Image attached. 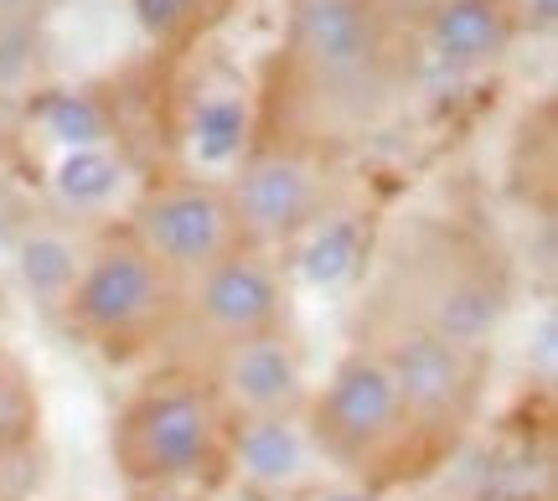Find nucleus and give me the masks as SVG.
I'll use <instances>...</instances> for the list:
<instances>
[{
    "label": "nucleus",
    "mask_w": 558,
    "mask_h": 501,
    "mask_svg": "<svg viewBox=\"0 0 558 501\" xmlns=\"http://www.w3.org/2000/svg\"><path fill=\"white\" fill-rule=\"evenodd\" d=\"M295 429L331 476L367 497L429 481L445 465L393 378L383 372V362L357 341L341 352L326 378L311 382Z\"/></svg>",
    "instance_id": "nucleus-4"
},
{
    "label": "nucleus",
    "mask_w": 558,
    "mask_h": 501,
    "mask_svg": "<svg viewBox=\"0 0 558 501\" xmlns=\"http://www.w3.org/2000/svg\"><path fill=\"white\" fill-rule=\"evenodd\" d=\"M222 181L239 212L243 243L275 259L320 233L326 222H337V212L347 207V161L290 150V145L248 140L239 166Z\"/></svg>",
    "instance_id": "nucleus-8"
},
{
    "label": "nucleus",
    "mask_w": 558,
    "mask_h": 501,
    "mask_svg": "<svg viewBox=\"0 0 558 501\" xmlns=\"http://www.w3.org/2000/svg\"><path fill=\"white\" fill-rule=\"evenodd\" d=\"M352 341L383 362V372L403 393L409 414L439 450V461H456L460 444L476 435L481 414H486L497 352H481V346L450 341L429 326L399 321V316H378V310H357Z\"/></svg>",
    "instance_id": "nucleus-6"
},
{
    "label": "nucleus",
    "mask_w": 558,
    "mask_h": 501,
    "mask_svg": "<svg viewBox=\"0 0 558 501\" xmlns=\"http://www.w3.org/2000/svg\"><path fill=\"white\" fill-rule=\"evenodd\" d=\"M399 0H290L259 62L248 140L347 161L418 94Z\"/></svg>",
    "instance_id": "nucleus-1"
},
{
    "label": "nucleus",
    "mask_w": 558,
    "mask_h": 501,
    "mask_svg": "<svg viewBox=\"0 0 558 501\" xmlns=\"http://www.w3.org/2000/svg\"><path fill=\"white\" fill-rule=\"evenodd\" d=\"M290 326H295V290H290L284 264L275 254H259V248H239L213 269L181 280L166 362L197 367L228 346L275 337Z\"/></svg>",
    "instance_id": "nucleus-7"
},
{
    "label": "nucleus",
    "mask_w": 558,
    "mask_h": 501,
    "mask_svg": "<svg viewBox=\"0 0 558 501\" xmlns=\"http://www.w3.org/2000/svg\"><path fill=\"white\" fill-rule=\"evenodd\" d=\"M518 305V269L481 222L450 212H403L378 233L357 310L399 316L439 337L497 352Z\"/></svg>",
    "instance_id": "nucleus-2"
},
{
    "label": "nucleus",
    "mask_w": 558,
    "mask_h": 501,
    "mask_svg": "<svg viewBox=\"0 0 558 501\" xmlns=\"http://www.w3.org/2000/svg\"><path fill=\"white\" fill-rule=\"evenodd\" d=\"M177 295L181 284L114 222L83 248L78 269L62 290V316L68 331L109 367H135L150 357L166 362Z\"/></svg>",
    "instance_id": "nucleus-5"
},
{
    "label": "nucleus",
    "mask_w": 558,
    "mask_h": 501,
    "mask_svg": "<svg viewBox=\"0 0 558 501\" xmlns=\"http://www.w3.org/2000/svg\"><path fill=\"white\" fill-rule=\"evenodd\" d=\"M197 372L218 393L228 419L239 424V435L295 424L305 399H311V367H305V346H300L295 326L228 346L218 357L197 362Z\"/></svg>",
    "instance_id": "nucleus-10"
},
{
    "label": "nucleus",
    "mask_w": 558,
    "mask_h": 501,
    "mask_svg": "<svg viewBox=\"0 0 558 501\" xmlns=\"http://www.w3.org/2000/svg\"><path fill=\"white\" fill-rule=\"evenodd\" d=\"M120 228L177 284L248 248L233 197H228V181L213 176V171H160V176H150L135 192Z\"/></svg>",
    "instance_id": "nucleus-9"
},
{
    "label": "nucleus",
    "mask_w": 558,
    "mask_h": 501,
    "mask_svg": "<svg viewBox=\"0 0 558 501\" xmlns=\"http://www.w3.org/2000/svg\"><path fill=\"white\" fill-rule=\"evenodd\" d=\"M518 5V16H522V32L527 37H548L554 32V21H558V0H512Z\"/></svg>",
    "instance_id": "nucleus-13"
},
{
    "label": "nucleus",
    "mask_w": 558,
    "mask_h": 501,
    "mask_svg": "<svg viewBox=\"0 0 558 501\" xmlns=\"http://www.w3.org/2000/svg\"><path fill=\"white\" fill-rule=\"evenodd\" d=\"M399 11L418 68H435L450 78L492 73L527 37L512 0H409V5L399 0Z\"/></svg>",
    "instance_id": "nucleus-11"
},
{
    "label": "nucleus",
    "mask_w": 558,
    "mask_h": 501,
    "mask_svg": "<svg viewBox=\"0 0 558 501\" xmlns=\"http://www.w3.org/2000/svg\"><path fill=\"white\" fill-rule=\"evenodd\" d=\"M58 0H0V52L21 47L26 37H37Z\"/></svg>",
    "instance_id": "nucleus-12"
},
{
    "label": "nucleus",
    "mask_w": 558,
    "mask_h": 501,
    "mask_svg": "<svg viewBox=\"0 0 558 501\" xmlns=\"http://www.w3.org/2000/svg\"><path fill=\"white\" fill-rule=\"evenodd\" d=\"M124 501H213L197 491H124Z\"/></svg>",
    "instance_id": "nucleus-14"
},
{
    "label": "nucleus",
    "mask_w": 558,
    "mask_h": 501,
    "mask_svg": "<svg viewBox=\"0 0 558 501\" xmlns=\"http://www.w3.org/2000/svg\"><path fill=\"white\" fill-rule=\"evenodd\" d=\"M243 461V435L197 367L160 362L109 419V471L124 491L218 497Z\"/></svg>",
    "instance_id": "nucleus-3"
}]
</instances>
